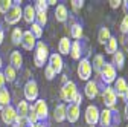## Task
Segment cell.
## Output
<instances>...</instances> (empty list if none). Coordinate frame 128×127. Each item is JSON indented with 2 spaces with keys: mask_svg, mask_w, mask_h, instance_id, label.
I'll list each match as a JSON object with an SVG mask.
<instances>
[{
  "mask_svg": "<svg viewBox=\"0 0 128 127\" xmlns=\"http://www.w3.org/2000/svg\"><path fill=\"white\" fill-rule=\"evenodd\" d=\"M111 65L114 66V69H119V71L124 69V65H125V55H124L122 51L118 49V51L113 54V58H111Z\"/></svg>",
  "mask_w": 128,
  "mask_h": 127,
  "instance_id": "d6986e66",
  "label": "cell"
},
{
  "mask_svg": "<svg viewBox=\"0 0 128 127\" xmlns=\"http://www.w3.org/2000/svg\"><path fill=\"white\" fill-rule=\"evenodd\" d=\"M120 32L122 35H128V15H125L120 22Z\"/></svg>",
  "mask_w": 128,
  "mask_h": 127,
  "instance_id": "74e56055",
  "label": "cell"
},
{
  "mask_svg": "<svg viewBox=\"0 0 128 127\" xmlns=\"http://www.w3.org/2000/svg\"><path fill=\"white\" fill-rule=\"evenodd\" d=\"M125 118L128 119V103L125 104Z\"/></svg>",
  "mask_w": 128,
  "mask_h": 127,
  "instance_id": "681fc988",
  "label": "cell"
},
{
  "mask_svg": "<svg viewBox=\"0 0 128 127\" xmlns=\"http://www.w3.org/2000/svg\"><path fill=\"white\" fill-rule=\"evenodd\" d=\"M61 81H62L64 84H66V83L69 81V80H67V75H62V77H61Z\"/></svg>",
  "mask_w": 128,
  "mask_h": 127,
  "instance_id": "7dc6e473",
  "label": "cell"
},
{
  "mask_svg": "<svg viewBox=\"0 0 128 127\" xmlns=\"http://www.w3.org/2000/svg\"><path fill=\"white\" fill-rule=\"evenodd\" d=\"M11 6H12L11 0H0V12H2V14H6Z\"/></svg>",
  "mask_w": 128,
  "mask_h": 127,
  "instance_id": "8d00e7d4",
  "label": "cell"
},
{
  "mask_svg": "<svg viewBox=\"0 0 128 127\" xmlns=\"http://www.w3.org/2000/svg\"><path fill=\"white\" fill-rule=\"evenodd\" d=\"M34 65L37 68H41L44 66V63L49 60V47L47 44H44V41H37L35 44V49H34Z\"/></svg>",
  "mask_w": 128,
  "mask_h": 127,
  "instance_id": "7a4b0ae2",
  "label": "cell"
},
{
  "mask_svg": "<svg viewBox=\"0 0 128 127\" xmlns=\"http://www.w3.org/2000/svg\"><path fill=\"white\" fill-rule=\"evenodd\" d=\"M122 98H124V100H125V101L128 103V89L125 90V93H124V97H122Z\"/></svg>",
  "mask_w": 128,
  "mask_h": 127,
  "instance_id": "c3c4849f",
  "label": "cell"
},
{
  "mask_svg": "<svg viewBox=\"0 0 128 127\" xmlns=\"http://www.w3.org/2000/svg\"><path fill=\"white\" fill-rule=\"evenodd\" d=\"M46 3H47V6H55V5H56V2H55V0H47Z\"/></svg>",
  "mask_w": 128,
  "mask_h": 127,
  "instance_id": "f6af8a7d",
  "label": "cell"
},
{
  "mask_svg": "<svg viewBox=\"0 0 128 127\" xmlns=\"http://www.w3.org/2000/svg\"><path fill=\"white\" fill-rule=\"evenodd\" d=\"M3 38H5V31H3L2 28H0V44L3 43Z\"/></svg>",
  "mask_w": 128,
  "mask_h": 127,
  "instance_id": "ee69618b",
  "label": "cell"
},
{
  "mask_svg": "<svg viewBox=\"0 0 128 127\" xmlns=\"http://www.w3.org/2000/svg\"><path fill=\"white\" fill-rule=\"evenodd\" d=\"M120 118L118 115L116 106L111 109H104L102 112H99V124L102 127H118Z\"/></svg>",
  "mask_w": 128,
  "mask_h": 127,
  "instance_id": "6da1fadb",
  "label": "cell"
},
{
  "mask_svg": "<svg viewBox=\"0 0 128 127\" xmlns=\"http://www.w3.org/2000/svg\"><path fill=\"white\" fill-rule=\"evenodd\" d=\"M76 92H78L76 84H75L73 81H67L66 84H62L60 95H61V98H62L64 101H69V104H70L72 100H73V97L76 95Z\"/></svg>",
  "mask_w": 128,
  "mask_h": 127,
  "instance_id": "ba28073f",
  "label": "cell"
},
{
  "mask_svg": "<svg viewBox=\"0 0 128 127\" xmlns=\"http://www.w3.org/2000/svg\"><path fill=\"white\" fill-rule=\"evenodd\" d=\"M69 54H70V57L73 60H79V58H81V54H82V44H81V41L75 40L70 44V52Z\"/></svg>",
  "mask_w": 128,
  "mask_h": 127,
  "instance_id": "44dd1931",
  "label": "cell"
},
{
  "mask_svg": "<svg viewBox=\"0 0 128 127\" xmlns=\"http://www.w3.org/2000/svg\"><path fill=\"white\" fill-rule=\"evenodd\" d=\"M110 8H113V9H116V8H119L120 5H122V2L120 0H110Z\"/></svg>",
  "mask_w": 128,
  "mask_h": 127,
  "instance_id": "60d3db41",
  "label": "cell"
},
{
  "mask_svg": "<svg viewBox=\"0 0 128 127\" xmlns=\"http://www.w3.org/2000/svg\"><path fill=\"white\" fill-rule=\"evenodd\" d=\"M2 68H3V61H2V57H0V71H2Z\"/></svg>",
  "mask_w": 128,
  "mask_h": 127,
  "instance_id": "f5cc1de1",
  "label": "cell"
},
{
  "mask_svg": "<svg viewBox=\"0 0 128 127\" xmlns=\"http://www.w3.org/2000/svg\"><path fill=\"white\" fill-rule=\"evenodd\" d=\"M20 3L22 2H12V6L5 14V22L8 25H17L20 19H23V8Z\"/></svg>",
  "mask_w": 128,
  "mask_h": 127,
  "instance_id": "277c9868",
  "label": "cell"
},
{
  "mask_svg": "<svg viewBox=\"0 0 128 127\" xmlns=\"http://www.w3.org/2000/svg\"><path fill=\"white\" fill-rule=\"evenodd\" d=\"M22 37H23V31L22 28H14L12 32H11V40H12V44L18 46L22 43Z\"/></svg>",
  "mask_w": 128,
  "mask_h": 127,
  "instance_id": "f1b7e54d",
  "label": "cell"
},
{
  "mask_svg": "<svg viewBox=\"0 0 128 127\" xmlns=\"http://www.w3.org/2000/svg\"><path fill=\"white\" fill-rule=\"evenodd\" d=\"M28 121L30 122V124H37V122H40V119H38V116H37V113H35V110H34V106L32 104H29V112H28Z\"/></svg>",
  "mask_w": 128,
  "mask_h": 127,
  "instance_id": "1f68e13d",
  "label": "cell"
},
{
  "mask_svg": "<svg viewBox=\"0 0 128 127\" xmlns=\"http://www.w3.org/2000/svg\"><path fill=\"white\" fill-rule=\"evenodd\" d=\"M35 23L40 25L41 28L47 25V12H37L35 15Z\"/></svg>",
  "mask_w": 128,
  "mask_h": 127,
  "instance_id": "d6a6232c",
  "label": "cell"
},
{
  "mask_svg": "<svg viewBox=\"0 0 128 127\" xmlns=\"http://www.w3.org/2000/svg\"><path fill=\"white\" fill-rule=\"evenodd\" d=\"M47 3H46V0H37L35 5H34V9L35 12H47Z\"/></svg>",
  "mask_w": 128,
  "mask_h": 127,
  "instance_id": "e575fe53",
  "label": "cell"
},
{
  "mask_svg": "<svg viewBox=\"0 0 128 127\" xmlns=\"http://www.w3.org/2000/svg\"><path fill=\"white\" fill-rule=\"evenodd\" d=\"M23 127H35V124H30V122H28L26 125H23Z\"/></svg>",
  "mask_w": 128,
  "mask_h": 127,
  "instance_id": "816d5d0a",
  "label": "cell"
},
{
  "mask_svg": "<svg viewBox=\"0 0 128 127\" xmlns=\"http://www.w3.org/2000/svg\"><path fill=\"white\" fill-rule=\"evenodd\" d=\"M15 112H17V116H20V118H26V116H28V112H29V103H28L26 100L18 101L17 107H15Z\"/></svg>",
  "mask_w": 128,
  "mask_h": 127,
  "instance_id": "d4e9b609",
  "label": "cell"
},
{
  "mask_svg": "<svg viewBox=\"0 0 128 127\" xmlns=\"http://www.w3.org/2000/svg\"><path fill=\"white\" fill-rule=\"evenodd\" d=\"M6 84V80H5V77H3V72L0 71V89H3Z\"/></svg>",
  "mask_w": 128,
  "mask_h": 127,
  "instance_id": "7bdbcfd3",
  "label": "cell"
},
{
  "mask_svg": "<svg viewBox=\"0 0 128 127\" xmlns=\"http://www.w3.org/2000/svg\"><path fill=\"white\" fill-rule=\"evenodd\" d=\"M120 43H122V46L125 47V49L128 51V35H122L120 37Z\"/></svg>",
  "mask_w": 128,
  "mask_h": 127,
  "instance_id": "b9f144b4",
  "label": "cell"
},
{
  "mask_svg": "<svg viewBox=\"0 0 128 127\" xmlns=\"http://www.w3.org/2000/svg\"><path fill=\"white\" fill-rule=\"evenodd\" d=\"M126 89H128V84L125 81V78H122V77L116 78V80H114V87H113V90L116 92V97H120L122 98Z\"/></svg>",
  "mask_w": 128,
  "mask_h": 127,
  "instance_id": "ac0fdd59",
  "label": "cell"
},
{
  "mask_svg": "<svg viewBox=\"0 0 128 127\" xmlns=\"http://www.w3.org/2000/svg\"><path fill=\"white\" fill-rule=\"evenodd\" d=\"M22 47L24 51H32L35 49V44H37V38L32 35V32L28 29V31H23V37H22Z\"/></svg>",
  "mask_w": 128,
  "mask_h": 127,
  "instance_id": "8fae6325",
  "label": "cell"
},
{
  "mask_svg": "<svg viewBox=\"0 0 128 127\" xmlns=\"http://www.w3.org/2000/svg\"><path fill=\"white\" fill-rule=\"evenodd\" d=\"M98 80L104 86H108L111 83H114V80H116V69H114V66L111 65V63H107V61L104 63V66H102V69H101V72L98 75Z\"/></svg>",
  "mask_w": 128,
  "mask_h": 127,
  "instance_id": "3957f363",
  "label": "cell"
},
{
  "mask_svg": "<svg viewBox=\"0 0 128 127\" xmlns=\"http://www.w3.org/2000/svg\"><path fill=\"white\" fill-rule=\"evenodd\" d=\"M116 101H118V97H116V92L113 90L111 86H107L105 89H102V103L105 104L107 109H111L116 106Z\"/></svg>",
  "mask_w": 128,
  "mask_h": 127,
  "instance_id": "9c48e42d",
  "label": "cell"
},
{
  "mask_svg": "<svg viewBox=\"0 0 128 127\" xmlns=\"http://www.w3.org/2000/svg\"><path fill=\"white\" fill-rule=\"evenodd\" d=\"M126 127H128V125H126Z\"/></svg>",
  "mask_w": 128,
  "mask_h": 127,
  "instance_id": "11a10c76",
  "label": "cell"
},
{
  "mask_svg": "<svg viewBox=\"0 0 128 127\" xmlns=\"http://www.w3.org/2000/svg\"><path fill=\"white\" fill-rule=\"evenodd\" d=\"M107 86H104L98 78L96 80H92V81H87V84H86V97L88 98V100H93V98H96L98 97V93H99V90H102V89H105Z\"/></svg>",
  "mask_w": 128,
  "mask_h": 127,
  "instance_id": "8992f818",
  "label": "cell"
},
{
  "mask_svg": "<svg viewBox=\"0 0 128 127\" xmlns=\"http://www.w3.org/2000/svg\"><path fill=\"white\" fill-rule=\"evenodd\" d=\"M35 15H37V12H35V9H34V6H32V5H26L23 8V20L26 23L32 25V23L35 22Z\"/></svg>",
  "mask_w": 128,
  "mask_h": 127,
  "instance_id": "ffe728a7",
  "label": "cell"
},
{
  "mask_svg": "<svg viewBox=\"0 0 128 127\" xmlns=\"http://www.w3.org/2000/svg\"><path fill=\"white\" fill-rule=\"evenodd\" d=\"M70 35H72V38H75V40H79L82 37V28H81V25L79 23H73L72 26H70Z\"/></svg>",
  "mask_w": 128,
  "mask_h": 127,
  "instance_id": "4dcf8cb0",
  "label": "cell"
},
{
  "mask_svg": "<svg viewBox=\"0 0 128 127\" xmlns=\"http://www.w3.org/2000/svg\"><path fill=\"white\" fill-rule=\"evenodd\" d=\"M9 65L17 71V69H22L23 66V57L20 54V51H12L11 55H9Z\"/></svg>",
  "mask_w": 128,
  "mask_h": 127,
  "instance_id": "e0dca14e",
  "label": "cell"
},
{
  "mask_svg": "<svg viewBox=\"0 0 128 127\" xmlns=\"http://www.w3.org/2000/svg\"><path fill=\"white\" fill-rule=\"evenodd\" d=\"M72 103H73V104H76V106H81V103H82V95L79 93V92H76V95L73 97Z\"/></svg>",
  "mask_w": 128,
  "mask_h": 127,
  "instance_id": "ab89813d",
  "label": "cell"
},
{
  "mask_svg": "<svg viewBox=\"0 0 128 127\" xmlns=\"http://www.w3.org/2000/svg\"><path fill=\"white\" fill-rule=\"evenodd\" d=\"M86 122L88 125H96L99 122V109L90 104L87 109H86Z\"/></svg>",
  "mask_w": 128,
  "mask_h": 127,
  "instance_id": "30bf717a",
  "label": "cell"
},
{
  "mask_svg": "<svg viewBox=\"0 0 128 127\" xmlns=\"http://www.w3.org/2000/svg\"><path fill=\"white\" fill-rule=\"evenodd\" d=\"M35 127H47V125H46L44 122H37V124H35Z\"/></svg>",
  "mask_w": 128,
  "mask_h": 127,
  "instance_id": "f907efd6",
  "label": "cell"
},
{
  "mask_svg": "<svg viewBox=\"0 0 128 127\" xmlns=\"http://www.w3.org/2000/svg\"><path fill=\"white\" fill-rule=\"evenodd\" d=\"M92 63L88 58H81V61H79V65H78V77H79V80H88V78L92 77Z\"/></svg>",
  "mask_w": 128,
  "mask_h": 127,
  "instance_id": "52a82bcc",
  "label": "cell"
},
{
  "mask_svg": "<svg viewBox=\"0 0 128 127\" xmlns=\"http://www.w3.org/2000/svg\"><path fill=\"white\" fill-rule=\"evenodd\" d=\"M104 63H105V58H104V55H101V54H96L94 57H93V65H92V69L99 75V72H101V69H102V66H104Z\"/></svg>",
  "mask_w": 128,
  "mask_h": 127,
  "instance_id": "484cf974",
  "label": "cell"
},
{
  "mask_svg": "<svg viewBox=\"0 0 128 127\" xmlns=\"http://www.w3.org/2000/svg\"><path fill=\"white\" fill-rule=\"evenodd\" d=\"M111 37V32H110V29L108 28H101L99 29V32H98V41L101 43V44H105L107 41H108V38Z\"/></svg>",
  "mask_w": 128,
  "mask_h": 127,
  "instance_id": "f546056e",
  "label": "cell"
},
{
  "mask_svg": "<svg viewBox=\"0 0 128 127\" xmlns=\"http://www.w3.org/2000/svg\"><path fill=\"white\" fill-rule=\"evenodd\" d=\"M8 106H11V93L6 87H3L0 89V110H3Z\"/></svg>",
  "mask_w": 128,
  "mask_h": 127,
  "instance_id": "7402d4cb",
  "label": "cell"
},
{
  "mask_svg": "<svg viewBox=\"0 0 128 127\" xmlns=\"http://www.w3.org/2000/svg\"><path fill=\"white\" fill-rule=\"evenodd\" d=\"M15 118H17V112H15V107L14 106H8L2 110V121L6 125H12Z\"/></svg>",
  "mask_w": 128,
  "mask_h": 127,
  "instance_id": "5bb4252c",
  "label": "cell"
},
{
  "mask_svg": "<svg viewBox=\"0 0 128 127\" xmlns=\"http://www.w3.org/2000/svg\"><path fill=\"white\" fill-rule=\"evenodd\" d=\"M30 32H32V35H34L35 38H41V35H43V28L40 26V25H37L35 22L32 23V26H30Z\"/></svg>",
  "mask_w": 128,
  "mask_h": 127,
  "instance_id": "836d02e7",
  "label": "cell"
},
{
  "mask_svg": "<svg viewBox=\"0 0 128 127\" xmlns=\"http://www.w3.org/2000/svg\"><path fill=\"white\" fill-rule=\"evenodd\" d=\"M54 119L56 122H62V121H66V104H58L54 110Z\"/></svg>",
  "mask_w": 128,
  "mask_h": 127,
  "instance_id": "cb8c5ba5",
  "label": "cell"
},
{
  "mask_svg": "<svg viewBox=\"0 0 128 127\" xmlns=\"http://www.w3.org/2000/svg\"><path fill=\"white\" fill-rule=\"evenodd\" d=\"M44 77H46V80H49V81H50V80H54V78L56 77L55 71H54L49 65H46V66H44Z\"/></svg>",
  "mask_w": 128,
  "mask_h": 127,
  "instance_id": "d590c367",
  "label": "cell"
},
{
  "mask_svg": "<svg viewBox=\"0 0 128 127\" xmlns=\"http://www.w3.org/2000/svg\"><path fill=\"white\" fill-rule=\"evenodd\" d=\"M124 3V9H125V15H128V2H122Z\"/></svg>",
  "mask_w": 128,
  "mask_h": 127,
  "instance_id": "bcb514c9",
  "label": "cell"
},
{
  "mask_svg": "<svg viewBox=\"0 0 128 127\" xmlns=\"http://www.w3.org/2000/svg\"><path fill=\"white\" fill-rule=\"evenodd\" d=\"M90 127H96V125H90Z\"/></svg>",
  "mask_w": 128,
  "mask_h": 127,
  "instance_id": "db71d44e",
  "label": "cell"
},
{
  "mask_svg": "<svg viewBox=\"0 0 128 127\" xmlns=\"http://www.w3.org/2000/svg\"><path fill=\"white\" fill-rule=\"evenodd\" d=\"M70 44H72V41L67 37H62L60 40V43H58V54L60 55H69V52H70Z\"/></svg>",
  "mask_w": 128,
  "mask_h": 127,
  "instance_id": "603a6c76",
  "label": "cell"
},
{
  "mask_svg": "<svg viewBox=\"0 0 128 127\" xmlns=\"http://www.w3.org/2000/svg\"><path fill=\"white\" fill-rule=\"evenodd\" d=\"M38 84L35 80H29L24 87H23V93H24V100L26 101H37L38 100Z\"/></svg>",
  "mask_w": 128,
  "mask_h": 127,
  "instance_id": "5b68a950",
  "label": "cell"
},
{
  "mask_svg": "<svg viewBox=\"0 0 128 127\" xmlns=\"http://www.w3.org/2000/svg\"><path fill=\"white\" fill-rule=\"evenodd\" d=\"M49 66L55 71V74H60L61 71H62V68H64V63H62V58H61V55L60 54H50L49 55Z\"/></svg>",
  "mask_w": 128,
  "mask_h": 127,
  "instance_id": "9a60e30c",
  "label": "cell"
},
{
  "mask_svg": "<svg viewBox=\"0 0 128 127\" xmlns=\"http://www.w3.org/2000/svg\"><path fill=\"white\" fill-rule=\"evenodd\" d=\"M70 5H72L73 11H75V12H78L79 9H81V8L84 6V0H72V2H70Z\"/></svg>",
  "mask_w": 128,
  "mask_h": 127,
  "instance_id": "f35d334b",
  "label": "cell"
},
{
  "mask_svg": "<svg viewBox=\"0 0 128 127\" xmlns=\"http://www.w3.org/2000/svg\"><path fill=\"white\" fill-rule=\"evenodd\" d=\"M32 106H34V110H35V113H37L40 121L47 119V116H49V107H47L44 100H37Z\"/></svg>",
  "mask_w": 128,
  "mask_h": 127,
  "instance_id": "7c38bea8",
  "label": "cell"
},
{
  "mask_svg": "<svg viewBox=\"0 0 128 127\" xmlns=\"http://www.w3.org/2000/svg\"><path fill=\"white\" fill-rule=\"evenodd\" d=\"M116 51H118V38L116 37H110L108 41L105 43V54L113 55Z\"/></svg>",
  "mask_w": 128,
  "mask_h": 127,
  "instance_id": "83f0119b",
  "label": "cell"
},
{
  "mask_svg": "<svg viewBox=\"0 0 128 127\" xmlns=\"http://www.w3.org/2000/svg\"><path fill=\"white\" fill-rule=\"evenodd\" d=\"M79 115H81V110H79V106L70 103L69 106H66V119L69 122H76L79 119Z\"/></svg>",
  "mask_w": 128,
  "mask_h": 127,
  "instance_id": "4fadbf2b",
  "label": "cell"
},
{
  "mask_svg": "<svg viewBox=\"0 0 128 127\" xmlns=\"http://www.w3.org/2000/svg\"><path fill=\"white\" fill-rule=\"evenodd\" d=\"M54 15H55V20H56V22H61V23L67 22V19H69V11H67L66 5H62V3L56 5L55 14H54Z\"/></svg>",
  "mask_w": 128,
  "mask_h": 127,
  "instance_id": "2e32d148",
  "label": "cell"
},
{
  "mask_svg": "<svg viewBox=\"0 0 128 127\" xmlns=\"http://www.w3.org/2000/svg\"><path fill=\"white\" fill-rule=\"evenodd\" d=\"M3 77H5V80L8 83H14L15 80H17V71H15L11 65H8L5 69H3Z\"/></svg>",
  "mask_w": 128,
  "mask_h": 127,
  "instance_id": "4316f807",
  "label": "cell"
}]
</instances>
